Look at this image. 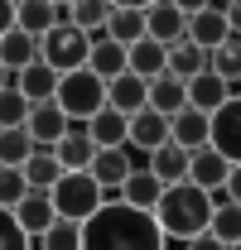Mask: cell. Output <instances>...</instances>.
<instances>
[{
    "mask_svg": "<svg viewBox=\"0 0 241 250\" xmlns=\"http://www.w3.org/2000/svg\"><path fill=\"white\" fill-rule=\"evenodd\" d=\"M217 5H232V0H217Z\"/></svg>",
    "mask_w": 241,
    "mask_h": 250,
    "instance_id": "47",
    "label": "cell"
},
{
    "mask_svg": "<svg viewBox=\"0 0 241 250\" xmlns=\"http://www.w3.org/2000/svg\"><path fill=\"white\" fill-rule=\"evenodd\" d=\"M87 173H92L101 188H106L111 197H116L120 188H125V178L135 173V164H130V145H125V149H96V159H92Z\"/></svg>",
    "mask_w": 241,
    "mask_h": 250,
    "instance_id": "15",
    "label": "cell"
},
{
    "mask_svg": "<svg viewBox=\"0 0 241 250\" xmlns=\"http://www.w3.org/2000/svg\"><path fill=\"white\" fill-rule=\"evenodd\" d=\"M87 135L96 140V149H125L130 145V116H120V111H96L87 121Z\"/></svg>",
    "mask_w": 241,
    "mask_h": 250,
    "instance_id": "20",
    "label": "cell"
},
{
    "mask_svg": "<svg viewBox=\"0 0 241 250\" xmlns=\"http://www.w3.org/2000/svg\"><path fill=\"white\" fill-rule=\"evenodd\" d=\"M183 15H198V10H208V5H217V0H174Z\"/></svg>",
    "mask_w": 241,
    "mask_h": 250,
    "instance_id": "41",
    "label": "cell"
},
{
    "mask_svg": "<svg viewBox=\"0 0 241 250\" xmlns=\"http://www.w3.org/2000/svg\"><path fill=\"white\" fill-rule=\"evenodd\" d=\"M5 87H15V72H10V67L0 62V92H5Z\"/></svg>",
    "mask_w": 241,
    "mask_h": 250,
    "instance_id": "44",
    "label": "cell"
},
{
    "mask_svg": "<svg viewBox=\"0 0 241 250\" xmlns=\"http://www.w3.org/2000/svg\"><path fill=\"white\" fill-rule=\"evenodd\" d=\"M169 72H174V77H183V82H193L198 72H208V48H198L193 39L174 43V48H169Z\"/></svg>",
    "mask_w": 241,
    "mask_h": 250,
    "instance_id": "30",
    "label": "cell"
},
{
    "mask_svg": "<svg viewBox=\"0 0 241 250\" xmlns=\"http://www.w3.org/2000/svg\"><path fill=\"white\" fill-rule=\"evenodd\" d=\"M48 192H53L58 217H68V221H92L101 207H106V202H111V192L96 183L92 173H63Z\"/></svg>",
    "mask_w": 241,
    "mask_h": 250,
    "instance_id": "3",
    "label": "cell"
},
{
    "mask_svg": "<svg viewBox=\"0 0 241 250\" xmlns=\"http://www.w3.org/2000/svg\"><path fill=\"white\" fill-rule=\"evenodd\" d=\"M29 96L20 92V87H5L0 92V130H20V125H29Z\"/></svg>",
    "mask_w": 241,
    "mask_h": 250,
    "instance_id": "35",
    "label": "cell"
},
{
    "mask_svg": "<svg viewBox=\"0 0 241 250\" xmlns=\"http://www.w3.org/2000/svg\"><path fill=\"white\" fill-rule=\"evenodd\" d=\"M82 250H169V236L154 221V212L111 197L92 221H82Z\"/></svg>",
    "mask_w": 241,
    "mask_h": 250,
    "instance_id": "1",
    "label": "cell"
},
{
    "mask_svg": "<svg viewBox=\"0 0 241 250\" xmlns=\"http://www.w3.org/2000/svg\"><path fill=\"white\" fill-rule=\"evenodd\" d=\"M188 39L198 43V48H222L227 39H232V24H227V5H208V10H198V15H188Z\"/></svg>",
    "mask_w": 241,
    "mask_h": 250,
    "instance_id": "9",
    "label": "cell"
},
{
    "mask_svg": "<svg viewBox=\"0 0 241 250\" xmlns=\"http://www.w3.org/2000/svg\"><path fill=\"white\" fill-rule=\"evenodd\" d=\"M227 250H241V241H237V246H227Z\"/></svg>",
    "mask_w": 241,
    "mask_h": 250,
    "instance_id": "46",
    "label": "cell"
},
{
    "mask_svg": "<svg viewBox=\"0 0 241 250\" xmlns=\"http://www.w3.org/2000/svg\"><path fill=\"white\" fill-rule=\"evenodd\" d=\"M169 140L183 145L188 154L203 149V145H212V116H208V111H198V106H183L179 116L169 121Z\"/></svg>",
    "mask_w": 241,
    "mask_h": 250,
    "instance_id": "11",
    "label": "cell"
},
{
    "mask_svg": "<svg viewBox=\"0 0 241 250\" xmlns=\"http://www.w3.org/2000/svg\"><path fill=\"white\" fill-rule=\"evenodd\" d=\"M208 67L222 77V82L241 87V34H232L222 48H212V53H208Z\"/></svg>",
    "mask_w": 241,
    "mask_h": 250,
    "instance_id": "32",
    "label": "cell"
},
{
    "mask_svg": "<svg viewBox=\"0 0 241 250\" xmlns=\"http://www.w3.org/2000/svg\"><path fill=\"white\" fill-rule=\"evenodd\" d=\"M227 178H232V164L217 154L212 145L193 149V159H188V183H198L203 192H222V188H227Z\"/></svg>",
    "mask_w": 241,
    "mask_h": 250,
    "instance_id": "12",
    "label": "cell"
},
{
    "mask_svg": "<svg viewBox=\"0 0 241 250\" xmlns=\"http://www.w3.org/2000/svg\"><path fill=\"white\" fill-rule=\"evenodd\" d=\"M183 250H227L212 231H203V236H193V241H183Z\"/></svg>",
    "mask_w": 241,
    "mask_h": 250,
    "instance_id": "39",
    "label": "cell"
},
{
    "mask_svg": "<svg viewBox=\"0 0 241 250\" xmlns=\"http://www.w3.org/2000/svg\"><path fill=\"white\" fill-rule=\"evenodd\" d=\"M0 250H34V241L24 236L20 217H15V212H5V207H0Z\"/></svg>",
    "mask_w": 241,
    "mask_h": 250,
    "instance_id": "37",
    "label": "cell"
},
{
    "mask_svg": "<svg viewBox=\"0 0 241 250\" xmlns=\"http://www.w3.org/2000/svg\"><path fill=\"white\" fill-rule=\"evenodd\" d=\"M237 92H241V87H237Z\"/></svg>",
    "mask_w": 241,
    "mask_h": 250,
    "instance_id": "49",
    "label": "cell"
},
{
    "mask_svg": "<svg viewBox=\"0 0 241 250\" xmlns=\"http://www.w3.org/2000/svg\"><path fill=\"white\" fill-rule=\"evenodd\" d=\"M212 207H217L212 192H203L198 183H174V188H164V197L154 207V221L164 226L169 241H193L212 226Z\"/></svg>",
    "mask_w": 241,
    "mask_h": 250,
    "instance_id": "2",
    "label": "cell"
},
{
    "mask_svg": "<svg viewBox=\"0 0 241 250\" xmlns=\"http://www.w3.org/2000/svg\"><path fill=\"white\" fill-rule=\"evenodd\" d=\"M15 217H20V226H24V236H29V241H39V236H44V231H48V226L58 221L53 192H39V188H34L29 197H24V202L15 207Z\"/></svg>",
    "mask_w": 241,
    "mask_h": 250,
    "instance_id": "18",
    "label": "cell"
},
{
    "mask_svg": "<svg viewBox=\"0 0 241 250\" xmlns=\"http://www.w3.org/2000/svg\"><path fill=\"white\" fill-rule=\"evenodd\" d=\"M232 82H222V77H217V72H198V77H193V82H188V106H198V111H222V106H227V101H232Z\"/></svg>",
    "mask_w": 241,
    "mask_h": 250,
    "instance_id": "21",
    "label": "cell"
},
{
    "mask_svg": "<svg viewBox=\"0 0 241 250\" xmlns=\"http://www.w3.org/2000/svg\"><path fill=\"white\" fill-rule=\"evenodd\" d=\"M53 5H58V10H68V5H72V0H53Z\"/></svg>",
    "mask_w": 241,
    "mask_h": 250,
    "instance_id": "45",
    "label": "cell"
},
{
    "mask_svg": "<svg viewBox=\"0 0 241 250\" xmlns=\"http://www.w3.org/2000/svg\"><path fill=\"white\" fill-rule=\"evenodd\" d=\"M130 72H135V77H145V82L164 77V72H169V48H164V43H154V39L130 43Z\"/></svg>",
    "mask_w": 241,
    "mask_h": 250,
    "instance_id": "27",
    "label": "cell"
},
{
    "mask_svg": "<svg viewBox=\"0 0 241 250\" xmlns=\"http://www.w3.org/2000/svg\"><path fill=\"white\" fill-rule=\"evenodd\" d=\"M106 106L120 111V116H140L150 106V82L135 77V72H120L116 82H106Z\"/></svg>",
    "mask_w": 241,
    "mask_h": 250,
    "instance_id": "13",
    "label": "cell"
},
{
    "mask_svg": "<svg viewBox=\"0 0 241 250\" xmlns=\"http://www.w3.org/2000/svg\"><path fill=\"white\" fill-rule=\"evenodd\" d=\"M58 106L68 111V121H72V125H87L96 111H106V82H101L92 67L63 72V82H58Z\"/></svg>",
    "mask_w": 241,
    "mask_h": 250,
    "instance_id": "4",
    "label": "cell"
},
{
    "mask_svg": "<svg viewBox=\"0 0 241 250\" xmlns=\"http://www.w3.org/2000/svg\"><path fill=\"white\" fill-rule=\"evenodd\" d=\"M24 178H29V188H39V192H48V188L63 178V164L53 149H34V159L24 164Z\"/></svg>",
    "mask_w": 241,
    "mask_h": 250,
    "instance_id": "34",
    "label": "cell"
},
{
    "mask_svg": "<svg viewBox=\"0 0 241 250\" xmlns=\"http://www.w3.org/2000/svg\"><path fill=\"white\" fill-rule=\"evenodd\" d=\"M183 106H188V82H183V77L164 72V77H154V82H150V111H159V116L174 121Z\"/></svg>",
    "mask_w": 241,
    "mask_h": 250,
    "instance_id": "23",
    "label": "cell"
},
{
    "mask_svg": "<svg viewBox=\"0 0 241 250\" xmlns=\"http://www.w3.org/2000/svg\"><path fill=\"white\" fill-rule=\"evenodd\" d=\"M44 53H39V39L24 29H10V34H0V62L10 67V72H24L29 62H39Z\"/></svg>",
    "mask_w": 241,
    "mask_h": 250,
    "instance_id": "24",
    "label": "cell"
},
{
    "mask_svg": "<svg viewBox=\"0 0 241 250\" xmlns=\"http://www.w3.org/2000/svg\"><path fill=\"white\" fill-rule=\"evenodd\" d=\"M58 24H63V10L53 5V0H20V24H15V29L44 39V34L58 29Z\"/></svg>",
    "mask_w": 241,
    "mask_h": 250,
    "instance_id": "26",
    "label": "cell"
},
{
    "mask_svg": "<svg viewBox=\"0 0 241 250\" xmlns=\"http://www.w3.org/2000/svg\"><path fill=\"white\" fill-rule=\"evenodd\" d=\"M159 145H169V116H159V111H140V116H130V149H140V154L150 159Z\"/></svg>",
    "mask_w": 241,
    "mask_h": 250,
    "instance_id": "17",
    "label": "cell"
},
{
    "mask_svg": "<svg viewBox=\"0 0 241 250\" xmlns=\"http://www.w3.org/2000/svg\"><path fill=\"white\" fill-rule=\"evenodd\" d=\"M58 164H63V173H87L92 168V159H96V140L87 135V125H72L68 135L58 140Z\"/></svg>",
    "mask_w": 241,
    "mask_h": 250,
    "instance_id": "16",
    "label": "cell"
},
{
    "mask_svg": "<svg viewBox=\"0 0 241 250\" xmlns=\"http://www.w3.org/2000/svg\"><path fill=\"white\" fill-rule=\"evenodd\" d=\"M111 5H116V10H150L154 0H111Z\"/></svg>",
    "mask_w": 241,
    "mask_h": 250,
    "instance_id": "43",
    "label": "cell"
},
{
    "mask_svg": "<svg viewBox=\"0 0 241 250\" xmlns=\"http://www.w3.org/2000/svg\"><path fill=\"white\" fill-rule=\"evenodd\" d=\"M212 202H217V207H212V226L208 231L222 246H237L241 241V202H227V192H212Z\"/></svg>",
    "mask_w": 241,
    "mask_h": 250,
    "instance_id": "28",
    "label": "cell"
},
{
    "mask_svg": "<svg viewBox=\"0 0 241 250\" xmlns=\"http://www.w3.org/2000/svg\"><path fill=\"white\" fill-rule=\"evenodd\" d=\"M29 192L34 188H29V178H24V168H0V207H5V212H15Z\"/></svg>",
    "mask_w": 241,
    "mask_h": 250,
    "instance_id": "36",
    "label": "cell"
},
{
    "mask_svg": "<svg viewBox=\"0 0 241 250\" xmlns=\"http://www.w3.org/2000/svg\"><path fill=\"white\" fill-rule=\"evenodd\" d=\"M87 67L101 82H116L120 72H130V48L116 43V39H106V34H96L92 39V53H87Z\"/></svg>",
    "mask_w": 241,
    "mask_h": 250,
    "instance_id": "14",
    "label": "cell"
},
{
    "mask_svg": "<svg viewBox=\"0 0 241 250\" xmlns=\"http://www.w3.org/2000/svg\"><path fill=\"white\" fill-rule=\"evenodd\" d=\"M34 149H39V145L29 140L24 125H20V130H0V168H24L34 159Z\"/></svg>",
    "mask_w": 241,
    "mask_h": 250,
    "instance_id": "31",
    "label": "cell"
},
{
    "mask_svg": "<svg viewBox=\"0 0 241 250\" xmlns=\"http://www.w3.org/2000/svg\"><path fill=\"white\" fill-rule=\"evenodd\" d=\"M188 159H193V154H188L183 145H174V140H169V145H159V149L145 159V168H150L164 188H174V183H188Z\"/></svg>",
    "mask_w": 241,
    "mask_h": 250,
    "instance_id": "19",
    "label": "cell"
},
{
    "mask_svg": "<svg viewBox=\"0 0 241 250\" xmlns=\"http://www.w3.org/2000/svg\"><path fill=\"white\" fill-rule=\"evenodd\" d=\"M29 140L39 145V149H58V140L72 130V121H68V111H63L58 101H44V106H34L29 111Z\"/></svg>",
    "mask_w": 241,
    "mask_h": 250,
    "instance_id": "7",
    "label": "cell"
},
{
    "mask_svg": "<svg viewBox=\"0 0 241 250\" xmlns=\"http://www.w3.org/2000/svg\"><path fill=\"white\" fill-rule=\"evenodd\" d=\"M227 24H232V34H241V0L227 5Z\"/></svg>",
    "mask_w": 241,
    "mask_h": 250,
    "instance_id": "42",
    "label": "cell"
},
{
    "mask_svg": "<svg viewBox=\"0 0 241 250\" xmlns=\"http://www.w3.org/2000/svg\"><path fill=\"white\" fill-rule=\"evenodd\" d=\"M39 53H44V62H53L58 72H77V67H87L92 34H82L77 24H68V20H63L58 29H48L44 39H39Z\"/></svg>",
    "mask_w": 241,
    "mask_h": 250,
    "instance_id": "5",
    "label": "cell"
},
{
    "mask_svg": "<svg viewBox=\"0 0 241 250\" xmlns=\"http://www.w3.org/2000/svg\"><path fill=\"white\" fill-rule=\"evenodd\" d=\"M15 5H20V0H15Z\"/></svg>",
    "mask_w": 241,
    "mask_h": 250,
    "instance_id": "48",
    "label": "cell"
},
{
    "mask_svg": "<svg viewBox=\"0 0 241 250\" xmlns=\"http://www.w3.org/2000/svg\"><path fill=\"white\" fill-rule=\"evenodd\" d=\"M116 197L125 202V207H140V212H154V207H159V197H164V183L154 178L150 168H140V164H135V173L125 178V188H120Z\"/></svg>",
    "mask_w": 241,
    "mask_h": 250,
    "instance_id": "22",
    "label": "cell"
},
{
    "mask_svg": "<svg viewBox=\"0 0 241 250\" xmlns=\"http://www.w3.org/2000/svg\"><path fill=\"white\" fill-rule=\"evenodd\" d=\"M15 24H20V5L15 0H0V34H10Z\"/></svg>",
    "mask_w": 241,
    "mask_h": 250,
    "instance_id": "38",
    "label": "cell"
},
{
    "mask_svg": "<svg viewBox=\"0 0 241 250\" xmlns=\"http://www.w3.org/2000/svg\"><path fill=\"white\" fill-rule=\"evenodd\" d=\"M106 39H116V43H140V39H150V24H145V10H111V20H106Z\"/></svg>",
    "mask_w": 241,
    "mask_h": 250,
    "instance_id": "29",
    "label": "cell"
},
{
    "mask_svg": "<svg viewBox=\"0 0 241 250\" xmlns=\"http://www.w3.org/2000/svg\"><path fill=\"white\" fill-rule=\"evenodd\" d=\"M111 10H116L111 0H72V5L63 10V20H68V24H77L82 34H92V39H96V34H106Z\"/></svg>",
    "mask_w": 241,
    "mask_h": 250,
    "instance_id": "25",
    "label": "cell"
},
{
    "mask_svg": "<svg viewBox=\"0 0 241 250\" xmlns=\"http://www.w3.org/2000/svg\"><path fill=\"white\" fill-rule=\"evenodd\" d=\"M145 24H150V39L164 43V48H174V43L188 39V15H183L174 0H154L150 10H145Z\"/></svg>",
    "mask_w": 241,
    "mask_h": 250,
    "instance_id": "8",
    "label": "cell"
},
{
    "mask_svg": "<svg viewBox=\"0 0 241 250\" xmlns=\"http://www.w3.org/2000/svg\"><path fill=\"white\" fill-rule=\"evenodd\" d=\"M34 250H82V221L58 217L39 241H34Z\"/></svg>",
    "mask_w": 241,
    "mask_h": 250,
    "instance_id": "33",
    "label": "cell"
},
{
    "mask_svg": "<svg viewBox=\"0 0 241 250\" xmlns=\"http://www.w3.org/2000/svg\"><path fill=\"white\" fill-rule=\"evenodd\" d=\"M212 149L227 159L232 168L241 164V92L222 111H212Z\"/></svg>",
    "mask_w": 241,
    "mask_h": 250,
    "instance_id": "6",
    "label": "cell"
},
{
    "mask_svg": "<svg viewBox=\"0 0 241 250\" xmlns=\"http://www.w3.org/2000/svg\"><path fill=\"white\" fill-rule=\"evenodd\" d=\"M58 82H63V72L53 67V62H29L24 72H15V87L29 96V106H44V101H58Z\"/></svg>",
    "mask_w": 241,
    "mask_h": 250,
    "instance_id": "10",
    "label": "cell"
},
{
    "mask_svg": "<svg viewBox=\"0 0 241 250\" xmlns=\"http://www.w3.org/2000/svg\"><path fill=\"white\" fill-rule=\"evenodd\" d=\"M222 192H227V202H241V164L232 168V178H227V188H222Z\"/></svg>",
    "mask_w": 241,
    "mask_h": 250,
    "instance_id": "40",
    "label": "cell"
}]
</instances>
